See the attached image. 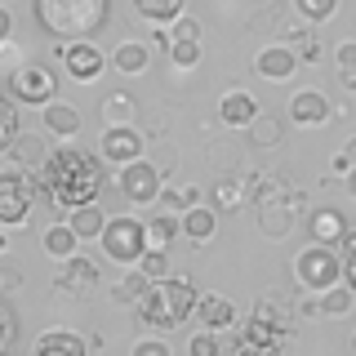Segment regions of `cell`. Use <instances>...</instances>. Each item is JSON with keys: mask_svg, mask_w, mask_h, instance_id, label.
<instances>
[{"mask_svg": "<svg viewBox=\"0 0 356 356\" xmlns=\"http://www.w3.org/2000/svg\"><path fill=\"white\" fill-rule=\"evenodd\" d=\"M40 192L67 214L81 205H94L103 192V156H89L85 147H72V143L49 152V161L40 165Z\"/></svg>", "mask_w": 356, "mask_h": 356, "instance_id": "cell-1", "label": "cell"}, {"mask_svg": "<svg viewBox=\"0 0 356 356\" xmlns=\"http://www.w3.org/2000/svg\"><path fill=\"white\" fill-rule=\"evenodd\" d=\"M31 14L49 36H58L63 44L89 40L107 27L111 18V0H31Z\"/></svg>", "mask_w": 356, "mask_h": 356, "instance_id": "cell-2", "label": "cell"}, {"mask_svg": "<svg viewBox=\"0 0 356 356\" xmlns=\"http://www.w3.org/2000/svg\"><path fill=\"white\" fill-rule=\"evenodd\" d=\"M196 285L187 276H165V281H152L147 298L134 307L138 325H152V330H178L187 316L196 312Z\"/></svg>", "mask_w": 356, "mask_h": 356, "instance_id": "cell-3", "label": "cell"}, {"mask_svg": "<svg viewBox=\"0 0 356 356\" xmlns=\"http://www.w3.org/2000/svg\"><path fill=\"white\" fill-rule=\"evenodd\" d=\"M98 245H103V254H107L111 263L138 267L143 254H147V222H138L134 214H116V218H107Z\"/></svg>", "mask_w": 356, "mask_h": 356, "instance_id": "cell-4", "label": "cell"}, {"mask_svg": "<svg viewBox=\"0 0 356 356\" xmlns=\"http://www.w3.org/2000/svg\"><path fill=\"white\" fill-rule=\"evenodd\" d=\"M5 89H9V103L14 107H49L58 98V76L49 72L44 63H22L18 72L5 76Z\"/></svg>", "mask_w": 356, "mask_h": 356, "instance_id": "cell-5", "label": "cell"}, {"mask_svg": "<svg viewBox=\"0 0 356 356\" xmlns=\"http://www.w3.org/2000/svg\"><path fill=\"white\" fill-rule=\"evenodd\" d=\"M40 187L22 165H9L0 170V227H22L31 218V205H36Z\"/></svg>", "mask_w": 356, "mask_h": 356, "instance_id": "cell-6", "label": "cell"}, {"mask_svg": "<svg viewBox=\"0 0 356 356\" xmlns=\"http://www.w3.org/2000/svg\"><path fill=\"white\" fill-rule=\"evenodd\" d=\"M294 276H298V285H303L307 294H325V289L343 285V259H339V250H330V245H316V241H312L307 250H298Z\"/></svg>", "mask_w": 356, "mask_h": 356, "instance_id": "cell-7", "label": "cell"}, {"mask_svg": "<svg viewBox=\"0 0 356 356\" xmlns=\"http://www.w3.org/2000/svg\"><path fill=\"white\" fill-rule=\"evenodd\" d=\"M116 192H120V200H129V205H156L161 200V170L156 165H147V161H134V165H125V170L116 174Z\"/></svg>", "mask_w": 356, "mask_h": 356, "instance_id": "cell-8", "label": "cell"}, {"mask_svg": "<svg viewBox=\"0 0 356 356\" xmlns=\"http://www.w3.org/2000/svg\"><path fill=\"white\" fill-rule=\"evenodd\" d=\"M98 156H103L107 165H116V170H125V165L143 161V134L134 129V125H103Z\"/></svg>", "mask_w": 356, "mask_h": 356, "instance_id": "cell-9", "label": "cell"}, {"mask_svg": "<svg viewBox=\"0 0 356 356\" xmlns=\"http://www.w3.org/2000/svg\"><path fill=\"white\" fill-rule=\"evenodd\" d=\"M58 58H63V67H67V76H72V81H81V85H94L98 76H103V67H107L103 49H98L94 40L58 44Z\"/></svg>", "mask_w": 356, "mask_h": 356, "instance_id": "cell-10", "label": "cell"}, {"mask_svg": "<svg viewBox=\"0 0 356 356\" xmlns=\"http://www.w3.org/2000/svg\"><path fill=\"white\" fill-rule=\"evenodd\" d=\"M58 298H72V303H81V298L94 294V285H98V263L94 259H85V254H76V259H67L63 263V272H58Z\"/></svg>", "mask_w": 356, "mask_h": 356, "instance_id": "cell-11", "label": "cell"}, {"mask_svg": "<svg viewBox=\"0 0 356 356\" xmlns=\"http://www.w3.org/2000/svg\"><path fill=\"white\" fill-rule=\"evenodd\" d=\"M307 236L316 241V245H330V250H339V245H348L352 227H348V218H343L339 209L321 205V209H312V214H307Z\"/></svg>", "mask_w": 356, "mask_h": 356, "instance_id": "cell-12", "label": "cell"}, {"mask_svg": "<svg viewBox=\"0 0 356 356\" xmlns=\"http://www.w3.org/2000/svg\"><path fill=\"white\" fill-rule=\"evenodd\" d=\"M330 116H334V103L321 94V89H298V94L289 98V120H294V125H303V129L325 125Z\"/></svg>", "mask_w": 356, "mask_h": 356, "instance_id": "cell-13", "label": "cell"}, {"mask_svg": "<svg viewBox=\"0 0 356 356\" xmlns=\"http://www.w3.org/2000/svg\"><path fill=\"white\" fill-rule=\"evenodd\" d=\"M254 72H259L263 81L281 85V81H289V76L298 72V54L289 49V44H267V49L254 54Z\"/></svg>", "mask_w": 356, "mask_h": 356, "instance_id": "cell-14", "label": "cell"}, {"mask_svg": "<svg viewBox=\"0 0 356 356\" xmlns=\"http://www.w3.org/2000/svg\"><path fill=\"white\" fill-rule=\"evenodd\" d=\"M259 116H263V107H259L254 94H245V89H227V94H222V103H218V120H222V125L250 129Z\"/></svg>", "mask_w": 356, "mask_h": 356, "instance_id": "cell-15", "label": "cell"}, {"mask_svg": "<svg viewBox=\"0 0 356 356\" xmlns=\"http://www.w3.org/2000/svg\"><path fill=\"white\" fill-rule=\"evenodd\" d=\"M192 316H196L209 334H222V330L236 325V307H232V298H222V294H200Z\"/></svg>", "mask_w": 356, "mask_h": 356, "instance_id": "cell-16", "label": "cell"}, {"mask_svg": "<svg viewBox=\"0 0 356 356\" xmlns=\"http://www.w3.org/2000/svg\"><path fill=\"white\" fill-rule=\"evenodd\" d=\"M40 125L49 138H76L81 134V111L72 103H63V98H54L49 107H40Z\"/></svg>", "mask_w": 356, "mask_h": 356, "instance_id": "cell-17", "label": "cell"}, {"mask_svg": "<svg viewBox=\"0 0 356 356\" xmlns=\"http://www.w3.org/2000/svg\"><path fill=\"white\" fill-rule=\"evenodd\" d=\"M31 356H89V343L72 330H49L36 339V352Z\"/></svg>", "mask_w": 356, "mask_h": 356, "instance_id": "cell-18", "label": "cell"}, {"mask_svg": "<svg viewBox=\"0 0 356 356\" xmlns=\"http://www.w3.org/2000/svg\"><path fill=\"white\" fill-rule=\"evenodd\" d=\"M111 67H116L120 76H143L152 67V49L143 40H120L116 49H111Z\"/></svg>", "mask_w": 356, "mask_h": 356, "instance_id": "cell-19", "label": "cell"}, {"mask_svg": "<svg viewBox=\"0 0 356 356\" xmlns=\"http://www.w3.org/2000/svg\"><path fill=\"white\" fill-rule=\"evenodd\" d=\"M44 138H49V134H27V129H18L14 147H9L14 165H22V170H36V174H40V165L49 161V152H44Z\"/></svg>", "mask_w": 356, "mask_h": 356, "instance_id": "cell-20", "label": "cell"}, {"mask_svg": "<svg viewBox=\"0 0 356 356\" xmlns=\"http://www.w3.org/2000/svg\"><path fill=\"white\" fill-rule=\"evenodd\" d=\"M294 205H272V200H263L259 205V232L263 236H272V241H281V236H289V232H294Z\"/></svg>", "mask_w": 356, "mask_h": 356, "instance_id": "cell-21", "label": "cell"}, {"mask_svg": "<svg viewBox=\"0 0 356 356\" xmlns=\"http://www.w3.org/2000/svg\"><path fill=\"white\" fill-rule=\"evenodd\" d=\"M178 222H183V236L192 241V245L214 241V232H218V214H214V205H196V209H187V214H178Z\"/></svg>", "mask_w": 356, "mask_h": 356, "instance_id": "cell-22", "label": "cell"}, {"mask_svg": "<svg viewBox=\"0 0 356 356\" xmlns=\"http://www.w3.org/2000/svg\"><path fill=\"white\" fill-rule=\"evenodd\" d=\"M98 111H103V125H134V116H138V98H134L129 89H111V94H103Z\"/></svg>", "mask_w": 356, "mask_h": 356, "instance_id": "cell-23", "label": "cell"}, {"mask_svg": "<svg viewBox=\"0 0 356 356\" xmlns=\"http://www.w3.org/2000/svg\"><path fill=\"white\" fill-rule=\"evenodd\" d=\"M40 245H44V254H49V259L67 263V259H76V250H81V236L72 232V222H54V227H44Z\"/></svg>", "mask_w": 356, "mask_h": 356, "instance_id": "cell-24", "label": "cell"}, {"mask_svg": "<svg viewBox=\"0 0 356 356\" xmlns=\"http://www.w3.org/2000/svg\"><path fill=\"white\" fill-rule=\"evenodd\" d=\"M134 14L156 22V27H170L187 14V0H134Z\"/></svg>", "mask_w": 356, "mask_h": 356, "instance_id": "cell-25", "label": "cell"}, {"mask_svg": "<svg viewBox=\"0 0 356 356\" xmlns=\"http://www.w3.org/2000/svg\"><path fill=\"white\" fill-rule=\"evenodd\" d=\"M147 289H152V276L143 272V267H129V272L120 276L116 285H111V298H116V303H129V307H138L143 298H147Z\"/></svg>", "mask_w": 356, "mask_h": 356, "instance_id": "cell-26", "label": "cell"}, {"mask_svg": "<svg viewBox=\"0 0 356 356\" xmlns=\"http://www.w3.org/2000/svg\"><path fill=\"white\" fill-rule=\"evenodd\" d=\"M63 222H72V232L81 241H98V236H103V227H107V214L98 205H81V209H72Z\"/></svg>", "mask_w": 356, "mask_h": 356, "instance_id": "cell-27", "label": "cell"}, {"mask_svg": "<svg viewBox=\"0 0 356 356\" xmlns=\"http://www.w3.org/2000/svg\"><path fill=\"white\" fill-rule=\"evenodd\" d=\"M183 232V222H178V214H156L147 218V250H170V241Z\"/></svg>", "mask_w": 356, "mask_h": 356, "instance_id": "cell-28", "label": "cell"}, {"mask_svg": "<svg viewBox=\"0 0 356 356\" xmlns=\"http://www.w3.org/2000/svg\"><path fill=\"white\" fill-rule=\"evenodd\" d=\"M161 205H165V214H187V209H196L200 205V187H165L161 192Z\"/></svg>", "mask_w": 356, "mask_h": 356, "instance_id": "cell-29", "label": "cell"}, {"mask_svg": "<svg viewBox=\"0 0 356 356\" xmlns=\"http://www.w3.org/2000/svg\"><path fill=\"white\" fill-rule=\"evenodd\" d=\"M245 134H250V147H276V143L285 138V129H281V120H276V116H259Z\"/></svg>", "mask_w": 356, "mask_h": 356, "instance_id": "cell-30", "label": "cell"}, {"mask_svg": "<svg viewBox=\"0 0 356 356\" xmlns=\"http://www.w3.org/2000/svg\"><path fill=\"white\" fill-rule=\"evenodd\" d=\"M352 303H356V289H348V285H334L321 294V312L325 316H343V312H352Z\"/></svg>", "mask_w": 356, "mask_h": 356, "instance_id": "cell-31", "label": "cell"}, {"mask_svg": "<svg viewBox=\"0 0 356 356\" xmlns=\"http://www.w3.org/2000/svg\"><path fill=\"white\" fill-rule=\"evenodd\" d=\"M294 9L303 22H330L339 14V0H294Z\"/></svg>", "mask_w": 356, "mask_h": 356, "instance_id": "cell-32", "label": "cell"}, {"mask_svg": "<svg viewBox=\"0 0 356 356\" xmlns=\"http://www.w3.org/2000/svg\"><path fill=\"white\" fill-rule=\"evenodd\" d=\"M14 138H18V107L0 94V152L14 147Z\"/></svg>", "mask_w": 356, "mask_h": 356, "instance_id": "cell-33", "label": "cell"}, {"mask_svg": "<svg viewBox=\"0 0 356 356\" xmlns=\"http://www.w3.org/2000/svg\"><path fill=\"white\" fill-rule=\"evenodd\" d=\"M165 49H170V63H174V67H183V72L200 63V40H170Z\"/></svg>", "mask_w": 356, "mask_h": 356, "instance_id": "cell-34", "label": "cell"}, {"mask_svg": "<svg viewBox=\"0 0 356 356\" xmlns=\"http://www.w3.org/2000/svg\"><path fill=\"white\" fill-rule=\"evenodd\" d=\"M22 63H27V54H22V44L14 40V36H9V40H0V72H18V67Z\"/></svg>", "mask_w": 356, "mask_h": 356, "instance_id": "cell-35", "label": "cell"}, {"mask_svg": "<svg viewBox=\"0 0 356 356\" xmlns=\"http://www.w3.org/2000/svg\"><path fill=\"white\" fill-rule=\"evenodd\" d=\"M138 267L152 276V281H165V276H170V254H165V250H147Z\"/></svg>", "mask_w": 356, "mask_h": 356, "instance_id": "cell-36", "label": "cell"}, {"mask_svg": "<svg viewBox=\"0 0 356 356\" xmlns=\"http://www.w3.org/2000/svg\"><path fill=\"white\" fill-rule=\"evenodd\" d=\"M14 334H18V316L5 307V298H0V356L14 348Z\"/></svg>", "mask_w": 356, "mask_h": 356, "instance_id": "cell-37", "label": "cell"}, {"mask_svg": "<svg viewBox=\"0 0 356 356\" xmlns=\"http://www.w3.org/2000/svg\"><path fill=\"white\" fill-rule=\"evenodd\" d=\"M236 205H241V187L232 183V178H227V183H218V192H214V214H222V209H236Z\"/></svg>", "mask_w": 356, "mask_h": 356, "instance_id": "cell-38", "label": "cell"}, {"mask_svg": "<svg viewBox=\"0 0 356 356\" xmlns=\"http://www.w3.org/2000/svg\"><path fill=\"white\" fill-rule=\"evenodd\" d=\"M18 285H22V267H18V263H9V259H0V298L14 294Z\"/></svg>", "mask_w": 356, "mask_h": 356, "instance_id": "cell-39", "label": "cell"}, {"mask_svg": "<svg viewBox=\"0 0 356 356\" xmlns=\"http://www.w3.org/2000/svg\"><path fill=\"white\" fill-rule=\"evenodd\" d=\"M165 31H170V40H200V22L196 18H178V22H170V27H165Z\"/></svg>", "mask_w": 356, "mask_h": 356, "instance_id": "cell-40", "label": "cell"}, {"mask_svg": "<svg viewBox=\"0 0 356 356\" xmlns=\"http://www.w3.org/2000/svg\"><path fill=\"white\" fill-rule=\"evenodd\" d=\"M192 356H222V348H218V334H209V330H200L196 339H192V348H187Z\"/></svg>", "mask_w": 356, "mask_h": 356, "instance_id": "cell-41", "label": "cell"}, {"mask_svg": "<svg viewBox=\"0 0 356 356\" xmlns=\"http://www.w3.org/2000/svg\"><path fill=\"white\" fill-rule=\"evenodd\" d=\"M334 63H339V72H356V40H343L334 49Z\"/></svg>", "mask_w": 356, "mask_h": 356, "instance_id": "cell-42", "label": "cell"}, {"mask_svg": "<svg viewBox=\"0 0 356 356\" xmlns=\"http://www.w3.org/2000/svg\"><path fill=\"white\" fill-rule=\"evenodd\" d=\"M129 356H170V348H165L161 339H138L134 343V352Z\"/></svg>", "mask_w": 356, "mask_h": 356, "instance_id": "cell-43", "label": "cell"}, {"mask_svg": "<svg viewBox=\"0 0 356 356\" xmlns=\"http://www.w3.org/2000/svg\"><path fill=\"white\" fill-rule=\"evenodd\" d=\"M343 285L356 289V250H348V259H343Z\"/></svg>", "mask_w": 356, "mask_h": 356, "instance_id": "cell-44", "label": "cell"}, {"mask_svg": "<svg viewBox=\"0 0 356 356\" xmlns=\"http://www.w3.org/2000/svg\"><path fill=\"white\" fill-rule=\"evenodd\" d=\"M9 36H14V14L0 5V40H9Z\"/></svg>", "mask_w": 356, "mask_h": 356, "instance_id": "cell-45", "label": "cell"}, {"mask_svg": "<svg viewBox=\"0 0 356 356\" xmlns=\"http://www.w3.org/2000/svg\"><path fill=\"white\" fill-rule=\"evenodd\" d=\"M339 85L348 89V94H356V72H339Z\"/></svg>", "mask_w": 356, "mask_h": 356, "instance_id": "cell-46", "label": "cell"}, {"mask_svg": "<svg viewBox=\"0 0 356 356\" xmlns=\"http://www.w3.org/2000/svg\"><path fill=\"white\" fill-rule=\"evenodd\" d=\"M343 156H348V165H356V138H348V147H343Z\"/></svg>", "mask_w": 356, "mask_h": 356, "instance_id": "cell-47", "label": "cell"}, {"mask_svg": "<svg viewBox=\"0 0 356 356\" xmlns=\"http://www.w3.org/2000/svg\"><path fill=\"white\" fill-rule=\"evenodd\" d=\"M348 196L356 200V165H352V174H348Z\"/></svg>", "mask_w": 356, "mask_h": 356, "instance_id": "cell-48", "label": "cell"}, {"mask_svg": "<svg viewBox=\"0 0 356 356\" xmlns=\"http://www.w3.org/2000/svg\"><path fill=\"white\" fill-rule=\"evenodd\" d=\"M348 250H356V232H352V236H348Z\"/></svg>", "mask_w": 356, "mask_h": 356, "instance_id": "cell-49", "label": "cell"}, {"mask_svg": "<svg viewBox=\"0 0 356 356\" xmlns=\"http://www.w3.org/2000/svg\"><path fill=\"white\" fill-rule=\"evenodd\" d=\"M352 356H356V334H352Z\"/></svg>", "mask_w": 356, "mask_h": 356, "instance_id": "cell-50", "label": "cell"}]
</instances>
